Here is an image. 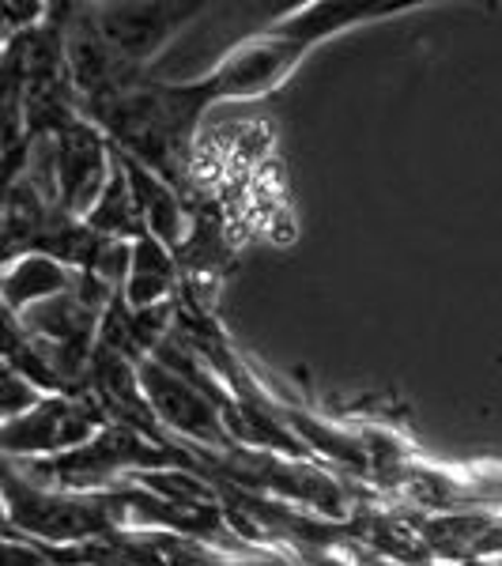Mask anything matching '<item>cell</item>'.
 Returning <instances> with one entry per match:
<instances>
[{
  "label": "cell",
  "instance_id": "12",
  "mask_svg": "<svg viewBox=\"0 0 502 566\" xmlns=\"http://www.w3.org/2000/svg\"><path fill=\"white\" fill-rule=\"evenodd\" d=\"M45 400V392H39L27 378H20L15 370L4 374V423L8 419H20L27 412H34Z\"/></svg>",
  "mask_w": 502,
  "mask_h": 566
},
{
  "label": "cell",
  "instance_id": "3",
  "mask_svg": "<svg viewBox=\"0 0 502 566\" xmlns=\"http://www.w3.org/2000/svg\"><path fill=\"white\" fill-rule=\"evenodd\" d=\"M109 427V416L103 412L95 397H45L34 412L4 423V453L27 461H45L72 453L98 438Z\"/></svg>",
  "mask_w": 502,
  "mask_h": 566
},
{
  "label": "cell",
  "instance_id": "1",
  "mask_svg": "<svg viewBox=\"0 0 502 566\" xmlns=\"http://www.w3.org/2000/svg\"><path fill=\"white\" fill-rule=\"evenodd\" d=\"M4 510L8 536L34 544H87L122 533V522L109 510L106 491H45L23 480L15 464L4 469Z\"/></svg>",
  "mask_w": 502,
  "mask_h": 566
},
{
  "label": "cell",
  "instance_id": "9",
  "mask_svg": "<svg viewBox=\"0 0 502 566\" xmlns=\"http://www.w3.org/2000/svg\"><path fill=\"white\" fill-rule=\"evenodd\" d=\"M80 280H84V272L45 258V253H23V258L4 261V306L8 314H23L45 298L80 291Z\"/></svg>",
  "mask_w": 502,
  "mask_h": 566
},
{
  "label": "cell",
  "instance_id": "4",
  "mask_svg": "<svg viewBox=\"0 0 502 566\" xmlns=\"http://www.w3.org/2000/svg\"><path fill=\"white\" fill-rule=\"evenodd\" d=\"M136 370H140V386L148 392L163 431L186 434V438H194V442L216 446V450H227V453L239 450V446L231 442V427H227L219 405L212 397H205L194 381L181 378L178 370H170L167 363H159L155 355L144 359Z\"/></svg>",
  "mask_w": 502,
  "mask_h": 566
},
{
  "label": "cell",
  "instance_id": "2",
  "mask_svg": "<svg viewBox=\"0 0 502 566\" xmlns=\"http://www.w3.org/2000/svg\"><path fill=\"white\" fill-rule=\"evenodd\" d=\"M133 469H197L189 461V453L175 450V446H159L151 438H144L133 427L109 423L103 434L91 438L87 446L61 458H45V461H27V480L31 483H61L69 491H98V483L114 480L117 472H133Z\"/></svg>",
  "mask_w": 502,
  "mask_h": 566
},
{
  "label": "cell",
  "instance_id": "8",
  "mask_svg": "<svg viewBox=\"0 0 502 566\" xmlns=\"http://www.w3.org/2000/svg\"><path fill=\"white\" fill-rule=\"evenodd\" d=\"M117 163L125 167V175H129L133 181V193H136V205H140V216H144V223H148V231H151V239H159L167 250H181V242H186V234H189V208H186V197L178 193L170 181H163L155 170H148L144 163H136L133 155H125V151H117Z\"/></svg>",
  "mask_w": 502,
  "mask_h": 566
},
{
  "label": "cell",
  "instance_id": "6",
  "mask_svg": "<svg viewBox=\"0 0 502 566\" xmlns=\"http://www.w3.org/2000/svg\"><path fill=\"white\" fill-rule=\"evenodd\" d=\"M306 53H310V45L280 39V34H272L269 27H264L258 39L242 42L239 50H231L212 72H208L216 103L269 95V91H276L291 72H295V65Z\"/></svg>",
  "mask_w": 502,
  "mask_h": 566
},
{
  "label": "cell",
  "instance_id": "7",
  "mask_svg": "<svg viewBox=\"0 0 502 566\" xmlns=\"http://www.w3.org/2000/svg\"><path fill=\"white\" fill-rule=\"evenodd\" d=\"M416 4L419 0H352V4H344V0H322V4H306V8H299V12L284 15V20H276L269 31L314 50L328 34H341L355 23L381 20V15L408 12V8H416Z\"/></svg>",
  "mask_w": 502,
  "mask_h": 566
},
{
  "label": "cell",
  "instance_id": "5",
  "mask_svg": "<svg viewBox=\"0 0 502 566\" xmlns=\"http://www.w3.org/2000/svg\"><path fill=\"white\" fill-rule=\"evenodd\" d=\"M205 4H95V27L125 69L140 72Z\"/></svg>",
  "mask_w": 502,
  "mask_h": 566
},
{
  "label": "cell",
  "instance_id": "11",
  "mask_svg": "<svg viewBox=\"0 0 502 566\" xmlns=\"http://www.w3.org/2000/svg\"><path fill=\"white\" fill-rule=\"evenodd\" d=\"M84 223L95 234H103V239H117V242H140L151 234L140 216V205H136L133 181L125 175L122 163H117V155H114V175H109L103 197H98V205L91 208Z\"/></svg>",
  "mask_w": 502,
  "mask_h": 566
},
{
  "label": "cell",
  "instance_id": "10",
  "mask_svg": "<svg viewBox=\"0 0 502 566\" xmlns=\"http://www.w3.org/2000/svg\"><path fill=\"white\" fill-rule=\"evenodd\" d=\"M181 287V264L175 250H167L159 239L133 242V269L125 280V298L133 310H151L163 303H175Z\"/></svg>",
  "mask_w": 502,
  "mask_h": 566
}]
</instances>
